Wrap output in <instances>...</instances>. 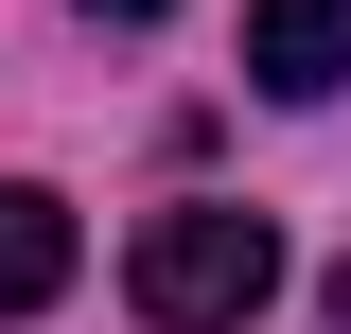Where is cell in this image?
<instances>
[{"label":"cell","mask_w":351,"mask_h":334,"mask_svg":"<svg viewBox=\"0 0 351 334\" xmlns=\"http://www.w3.org/2000/svg\"><path fill=\"white\" fill-rule=\"evenodd\" d=\"M123 299H141V334H246L263 299H281V229L228 211V194H176L123 247Z\"/></svg>","instance_id":"6da1fadb"},{"label":"cell","mask_w":351,"mask_h":334,"mask_svg":"<svg viewBox=\"0 0 351 334\" xmlns=\"http://www.w3.org/2000/svg\"><path fill=\"white\" fill-rule=\"evenodd\" d=\"M246 88H281V106L351 88V0H246Z\"/></svg>","instance_id":"7a4b0ae2"},{"label":"cell","mask_w":351,"mask_h":334,"mask_svg":"<svg viewBox=\"0 0 351 334\" xmlns=\"http://www.w3.org/2000/svg\"><path fill=\"white\" fill-rule=\"evenodd\" d=\"M71 299V194L0 176V317H53Z\"/></svg>","instance_id":"3957f363"},{"label":"cell","mask_w":351,"mask_h":334,"mask_svg":"<svg viewBox=\"0 0 351 334\" xmlns=\"http://www.w3.org/2000/svg\"><path fill=\"white\" fill-rule=\"evenodd\" d=\"M88 18H176V0H88Z\"/></svg>","instance_id":"277c9868"},{"label":"cell","mask_w":351,"mask_h":334,"mask_svg":"<svg viewBox=\"0 0 351 334\" xmlns=\"http://www.w3.org/2000/svg\"><path fill=\"white\" fill-rule=\"evenodd\" d=\"M334 334H351V264H334Z\"/></svg>","instance_id":"5b68a950"}]
</instances>
